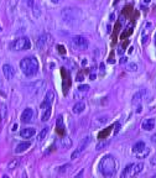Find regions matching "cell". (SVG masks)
<instances>
[{"label": "cell", "instance_id": "11", "mask_svg": "<svg viewBox=\"0 0 156 178\" xmlns=\"http://www.w3.org/2000/svg\"><path fill=\"white\" fill-rule=\"evenodd\" d=\"M30 142L27 141H25V142H20L16 147H15V154H22V152H25L26 150H27L30 147Z\"/></svg>", "mask_w": 156, "mask_h": 178}, {"label": "cell", "instance_id": "20", "mask_svg": "<svg viewBox=\"0 0 156 178\" xmlns=\"http://www.w3.org/2000/svg\"><path fill=\"white\" fill-rule=\"evenodd\" d=\"M47 134H48V128H47V126H45V128H43L40 132H38V135H37V141H42V140L46 137Z\"/></svg>", "mask_w": 156, "mask_h": 178}, {"label": "cell", "instance_id": "1", "mask_svg": "<svg viewBox=\"0 0 156 178\" xmlns=\"http://www.w3.org/2000/svg\"><path fill=\"white\" fill-rule=\"evenodd\" d=\"M99 172L104 176V177H113L115 174L116 171V164H115V158L112 155H105L103 156V158L99 162Z\"/></svg>", "mask_w": 156, "mask_h": 178}, {"label": "cell", "instance_id": "39", "mask_svg": "<svg viewBox=\"0 0 156 178\" xmlns=\"http://www.w3.org/2000/svg\"><path fill=\"white\" fill-rule=\"evenodd\" d=\"M110 21H114V15H113V14L110 15Z\"/></svg>", "mask_w": 156, "mask_h": 178}, {"label": "cell", "instance_id": "38", "mask_svg": "<svg viewBox=\"0 0 156 178\" xmlns=\"http://www.w3.org/2000/svg\"><path fill=\"white\" fill-rule=\"evenodd\" d=\"M60 1H62V0H52V3H53V4H57V3H60Z\"/></svg>", "mask_w": 156, "mask_h": 178}, {"label": "cell", "instance_id": "24", "mask_svg": "<svg viewBox=\"0 0 156 178\" xmlns=\"http://www.w3.org/2000/svg\"><path fill=\"white\" fill-rule=\"evenodd\" d=\"M6 111H8V109H6V105L4 104L1 106V109H0V120H1V121H4V119L6 116Z\"/></svg>", "mask_w": 156, "mask_h": 178}, {"label": "cell", "instance_id": "6", "mask_svg": "<svg viewBox=\"0 0 156 178\" xmlns=\"http://www.w3.org/2000/svg\"><path fill=\"white\" fill-rule=\"evenodd\" d=\"M3 73H4V75H5V78L10 80V79L14 78L15 69H14V67H12L11 65H9V63H5V65L3 66Z\"/></svg>", "mask_w": 156, "mask_h": 178}, {"label": "cell", "instance_id": "7", "mask_svg": "<svg viewBox=\"0 0 156 178\" xmlns=\"http://www.w3.org/2000/svg\"><path fill=\"white\" fill-rule=\"evenodd\" d=\"M32 118H34V110L31 108H26L21 114V121L24 124H27V123L32 121Z\"/></svg>", "mask_w": 156, "mask_h": 178}, {"label": "cell", "instance_id": "30", "mask_svg": "<svg viewBox=\"0 0 156 178\" xmlns=\"http://www.w3.org/2000/svg\"><path fill=\"white\" fill-rule=\"evenodd\" d=\"M150 163L152 164V166H156V155H155V156L151 158V160H150Z\"/></svg>", "mask_w": 156, "mask_h": 178}, {"label": "cell", "instance_id": "22", "mask_svg": "<svg viewBox=\"0 0 156 178\" xmlns=\"http://www.w3.org/2000/svg\"><path fill=\"white\" fill-rule=\"evenodd\" d=\"M62 146H63V147H66V149L71 147V146H72V141H71V139L69 137H63L62 139Z\"/></svg>", "mask_w": 156, "mask_h": 178}, {"label": "cell", "instance_id": "27", "mask_svg": "<svg viewBox=\"0 0 156 178\" xmlns=\"http://www.w3.org/2000/svg\"><path fill=\"white\" fill-rule=\"evenodd\" d=\"M69 167H71V164H69V163H67V164H63V166L58 167L57 172H58V173H64V172H66V171H67Z\"/></svg>", "mask_w": 156, "mask_h": 178}, {"label": "cell", "instance_id": "10", "mask_svg": "<svg viewBox=\"0 0 156 178\" xmlns=\"http://www.w3.org/2000/svg\"><path fill=\"white\" fill-rule=\"evenodd\" d=\"M36 134V130L34 128H25L20 131V136L22 139H30Z\"/></svg>", "mask_w": 156, "mask_h": 178}, {"label": "cell", "instance_id": "41", "mask_svg": "<svg viewBox=\"0 0 156 178\" xmlns=\"http://www.w3.org/2000/svg\"><path fill=\"white\" fill-rule=\"evenodd\" d=\"M150 3V0H144V4H149Z\"/></svg>", "mask_w": 156, "mask_h": 178}, {"label": "cell", "instance_id": "36", "mask_svg": "<svg viewBox=\"0 0 156 178\" xmlns=\"http://www.w3.org/2000/svg\"><path fill=\"white\" fill-rule=\"evenodd\" d=\"M100 71L104 72V65H103V63H100Z\"/></svg>", "mask_w": 156, "mask_h": 178}, {"label": "cell", "instance_id": "23", "mask_svg": "<svg viewBox=\"0 0 156 178\" xmlns=\"http://www.w3.org/2000/svg\"><path fill=\"white\" fill-rule=\"evenodd\" d=\"M56 125H57V130L60 129V131H63V119H62V115H60V116L57 118Z\"/></svg>", "mask_w": 156, "mask_h": 178}, {"label": "cell", "instance_id": "42", "mask_svg": "<svg viewBox=\"0 0 156 178\" xmlns=\"http://www.w3.org/2000/svg\"><path fill=\"white\" fill-rule=\"evenodd\" d=\"M154 178H156V174H154Z\"/></svg>", "mask_w": 156, "mask_h": 178}, {"label": "cell", "instance_id": "17", "mask_svg": "<svg viewBox=\"0 0 156 178\" xmlns=\"http://www.w3.org/2000/svg\"><path fill=\"white\" fill-rule=\"evenodd\" d=\"M131 167H133V163L126 164V166L124 167V169H123V172H121V178H125L128 176H131Z\"/></svg>", "mask_w": 156, "mask_h": 178}, {"label": "cell", "instance_id": "12", "mask_svg": "<svg viewBox=\"0 0 156 178\" xmlns=\"http://www.w3.org/2000/svg\"><path fill=\"white\" fill-rule=\"evenodd\" d=\"M142 168H144V163L142 162H139V163H133V167H131V176H138Z\"/></svg>", "mask_w": 156, "mask_h": 178}, {"label": "cell", "instance_id": "2", "mask_svg": "<svg viewBox=\"0 0 156 178\" xmlns=\"http://www.w3.org/2000/svg\"><path fill=\"white\" fill-rule=\"evenodd\" d=\"M38 61L36 57L34 56H29V57H25V58L21 60L20 62V69L22 71V73L27 77H32V75L37 74L38 72Z\"/></svg>", "mask_w": 156, "mask_h": 178}, {"label": "cell", "instance_id": "35", "mask_svg": "<svg viewBox=\"0 0 156 178\" xmlns=\"http://www.w3.org/2000/svg\"><path fill=\"white\" fill-rule=\"evenodd\" d=\"M126 62V58H125V57H123V58L120 60V63H125Z\"/></svg>", "mask_w": 156, "mask_h": 178}, {"label": "cell", "instance_id": "31", "mask_svg": "<svg viewBox=\"0 0 156 178\" xmlns=\"http://www.w3.org/2000/svg\"><path fill=\"white\" fill-rule=\"evenodd\" d=\"M119 130H120V124L116 123V124H115V130H114V134H116V132H118Z\"/></svg>", "mask_w": 156, "mask_h": 178}, {"label": "cell", "instance_id": "19", "mask_svg": "<svg viewBox=\"0 0 156 178\" xmlns=\"http://www.w3.org/2000/svg\"><path fill=\"white\" fill-rule=\"evenodd\" d=\"M51 111H52L51 106H48V108H46V109H45V113L42 114V118H41V120H42L43 123H46V121H48V120H50V116H51Z\"/></svg>", "mask_w": 156, "mask_h": 178}, {"label": "cell", "instance_id": "9", "mask_svg": "<svg viewBox=\"0 0 156 178\" xmlns=\"http://www.w3.org/2000/svg\"><path fill=\"white\" fill-rule=\"evenodd\" d=\"M155 128V119L150 118V119H146L144 123L141 125V129L145 130V131H151Z\"/></svg>", "mask_w": 156, "mask_h": 178}, {"label": "cell", "instance_id": "25", "mask_svg": "<svg viewBox=\"0 0 156 178\" xmlns=\"http://www.w3.org/2000/svg\"><path fill=\"white\" fill-rule=\"evenodd\" d=\"M126 69L129 72H135V71H138V65L136 63H128Z\"/></svg>", "mask_w": 156, "mask_h": 178}, {"label": "cell", "instance_id": "43", "mask_svg": "<svg viewBox=\"0 0 156 178\" xmlns=\"http://www.w3.org/2000/svg\"><path fill=\"white\" fill-rule=\"evenodd\" d=\"M0 31H1V29H0Z\"/></svg>", "mask_w": 156, "mask_h": 178}, {"label": "cell", "instance_id": "37", "mask_svg": "<svg viewBox=\"0 0 156 178\" xmlns=\"http://www.w3.org/2000/svg\"><path fill=\"white\" fill-rule=\"evenodd\" d=\"M82 174H83V169H82V171H81V172H79V173H78V174H76V177H81Z\"/></svg>", "mask_w": 156, "mask_h": 178}, {"label": "cell", "instance_id": "15", "mask_svg": "<svg viewBox=\"0 0 156 178\" xmlns=\"http://www.w3.org/2000/svg\"><path fill=\"white\" fill-rule=\"evenodd\" d=\"M145 94H146V90H145V89H141V90H139L138 93H135L134 97H133V104L139 103V101L142 99V95H145Z\"/></svg>", "mask_w": 156, "mask_h": 178}, {"label": "cell", "instance_id": "28", "mask_svg": "<svg viewBox=\"0 0 156 178\" xmlns=\"http://www.w3.org/2000/svg\"><path fill=\"white\" fill-rule=\"evenodd\" d=\"M89 85H86V84H83V85H79V87H78V90H79V92H88L89 90Z\"/></svg>", "mask_w": 156, "mask_h": 178}, {"label": "cell", "instance_id": "8", "mask_svg": "<svg viewBox=\"0 0 156 178\" xmlns=\"http://www.w3.org/2000/svg\"><path fill=\"white\" fill-rule=\"evenodd\" d=\"M53 99H55V93H53V90H48L47 94H46V97H45L43 103L41 104V108H42V109H46V108L51 106Z\"/></svg>", "mask_w": 156, "mask_h": 178}, {"label": "cell", "instance_id": "34", "mask_svg": "<svg viewBox=\"0 0 156 178\" xmlns=\"http://www.w3.org/2000/svg\"><path fill=\"white\" fill-rule=\"evenodd\" d=\"M136 113H138V114H139V113H141V105H139V106H138V109H136Z\"/></svg>", "mask_w": 156, "mask_h": 178}, {"label": "cell", "instance_id": "33", "mask_svg": "<svg viewBox=\"0 0 156 178\" xmlns=\"http://www.w3.org/2000/svg\"><path fill=\"white\" fill-rule=\"evenodd\" d=\"M83 80V75H77V82H82Z\"/></svg>", "mask_w": 156, "mask_h": 178}, {"label": "cell", "instance_id": "26", "mask_svg": "<svg viewBox=\"0 0 156 178\" xmlns=\"http://www.w3.org/2000/svg\"><path fill=\"white\" fill-rule=\"evenodd\" d=\"M108 144H109V140H104V141L98 142V144H97V151H99V150H102L103 147H105Z\"/></svg>", "mask_w": 156, "mask_h": 178}, {"label": "cell", "instance_id": "16", "mask_svg": "<svg viewBox=\"0 0 156 178\" xmlns=\"http://www.w3.org/2000/svg\"><path fill=\"white\" fill-rule=\"evenodd\" d=\"M145 147H146V146H145L144 141H138L133 146V152H134V154H138V152H140L141 150H144Z\"/></svg>", "mask_w": 156, "mask_h": 178}, {"label": "cell", "instance_id": "29", "mask_svg": "<svg viewBox=\"0 0 156 178\" xmlns=\"http://www.w3.org/2000/svg\"><path fill=\"white\" fill-rule=\"evenodd\" d=\"M34 4H35V0H27L29 8H34Z\"/></svg>", "mask_w": 156, "mask_h": 178}, {"label": "cell", "instance_id": "40", "mask_svg": "<svg viewBox=\"0 0 156 178\" xmlns=\"http://www.w3.org/2000/svg\"><path fill=\"white\" fill-rule=\"evenodd\" d=\"M90 79L94 80V79H95V75H94V74H92V75H90Z\"/></svg>", "mask_w": 156, "mask_h": 178}, {"label": "cell", "instance_id": "21", "mask_svg": "<svg viewBox=\"0 0 156 178\" xmlns=\"http://www.w3.org/2000/svg\"><path fill=\"white\" fill-rule=\"evenodd\" d=\"M149 154H150V149H149V147L146 149V147H145L144 150H141L140 152H138V157H139V158H145V157H147Z\"/></svg>", "mask_w": 156, "mask_h": 178}, {"label": "cell", "instance_id": "3", "mask_svg": "<svg viewBox=\"0 0 156 178\" xmlns=\"http://www.w3.org/2000/svg\"><path fill=\"white\" fill-rule=\"evenodd\" d=\"M31 47V42L29 40V37L22 36V37H19V39L14 40L10 43V48L12 51H26Z\"/></svg>", "mask_w": 156, "mask_h": 178}, {"label": "cell", "instance_id": "4", "mask_svg": "<svg viewBox=\"0 0 156 178\" xmlns=\"http://www.w3.org/2000/svg\"><path fill=\"white\" fill-rule=\"evenodd\" d=\"M90 144V136H86L83 140H82V142H81V145L78 146V149L77 150H74L73 151V154L71 155V158L72 160H76V158H78L81 155H82V152L86 150L87 147H88V145Z\"/></svg>", "mask_w": 156, "mask_h": 178}, {"label": "cell", "instance_id": "32", "mask_svg": "<svg viewBox=\"0 0 156 178\" xmlns=\"http://www.w3.org/2000/svg\"><path fill=\"white\" fill-rule=\"evenodd\" d=\"M150 140H151V142H152V144H156V134H154V135L150 137Z\"/></svg>", "mask_w": 156, "mask_h": 178}, {"label": "cell", "instance_id": "14", "mask_svg": "<svg viewBox=\"0 0 156 178\" xmlns=\"http://www.w3.org/2000/svg\"><path fill=\"white\" fill-rule=\"evenodd\" d=\"M47 39H48V36H47L46 34L41 35V36L37 39V47H38V48H43L45 44L47 43Z\"/></svg>", "mask_w": 156, "mask_h": 178}, {"label": "cell", "instance_id": "18", "mask_svg": "<svg viewBox=\"0 0 156 178\" xmlns=\"http://www.w3.org/2000/svg\"><path fill=\"white\" fill-rule=\"evenodd\" d=\"M20 162H21V160H20V158H15V160L10 161V162H9V164H8V169L12 171V169L17 168V166H19V164H20Z\"/></svg>", "mask_w": 156, "mask_h": 178}, {"label": "cell", "instance_id": "5", "mask_svg": "<svg viewBox=\"0 0 156 178\" xmlns=\"http://www.w3.org/2000/svg\"><path fill=\"white\" fill-rule=\"evenodd\" d=\"M72 44L78 50H86L89 46V42L86 37H83V36H73L72 37Z\"/></svg>", "mask_w": 156, "mask_h": 178}, {"label": "cell", "instance_id": "13", "mask_svg": "<svg viewBox=\"0 0 156 178\" xmlns=\"http://www.w3.org/2000/svg\"><path fill=\"white\" fill-rule=\"evenodd\" d=\"M84 109H86V104H84L83 101H78V103H76V104L73 105L72 111H73L74 114H81V113L84 111Z\"/></svg>", "mask_w": 156, "mask_h": 178}]
</instances>
